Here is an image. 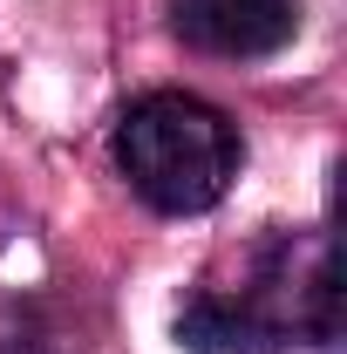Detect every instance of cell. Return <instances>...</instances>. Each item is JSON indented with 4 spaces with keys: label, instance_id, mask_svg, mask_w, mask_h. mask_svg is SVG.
Here are the masks:
<instances>
[{
    "label": "cell",
    "instance_id": "1",
    "mask_svg": "<svg viewBox=\"0 0 347 354\" xmlns=\"http://www.w3.org/2000/svg\"><path fill=\"white\" fill-rule=\"evenodd\" d=\"M184 354H286L334 348L341 279L327 232H259L218 252L171 320Z\"/></svg>",
    "mask_w": 347,
    "mask_h": 354
},
{
    "label": "cell",
    "instance_id": "2",
    "mask_svg": "<svg viewBox=\"0 0 347 354\" xmlns=\"http://www.w3.org/2000/svg\"><path fill=\"white\" fill-rule=\"evenodd\" d=\"M109 157L150 212L198 218V212L225 205L232 177L245 164V143L218 102L191 95V88H150L116 116Z\"/></svg>",
    "mask_w": 347,
    "mask_h": 354
},
{
    "label": "cell",
    "instance_id": "3",
    "mask_svg": "<svg viewBox=\"0 0 347 354\" xmlns=\"http://www.w3.org/2000/svg\"><path fill=\"white\" fill-rule=\"evenodd\" d=\"M177 35L218 62H265L300 35V0H177Z\"/></svg>",
    "mask_w": 347,
    "mask_h": 354
},
{
    "label": "cell",
    "instance_id": "4",
    "mask_svg": "<svg viewBox=\"0 0 347 354\" xmlns=\"http://www.w3.org/2000/svg\"><path fill=\"white\" fill-rule=\"evenodd\" d=\"M0 354H55L41 313L28 300H14V293H0Z\"/></svg>",
    "mask_w": 347,
    "mask_h": 354
}]
</instances>
